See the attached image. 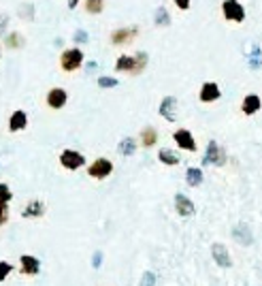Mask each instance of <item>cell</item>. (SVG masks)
Here are the masks:
<instances>
[{"instance_id":"cell-32","label":"cell","mask_w":262,"mask_h":286,"mask_svg":"<svg viewBox=\"0 0 262 286\" xmlns=\"http://www.w3.org/2000/svg\"><path fill=\"white\" fill-rule=\"evenodd\" d=\"M173 3L177 5L181 11H188V9H190V0H173Z\"/></svg>"},{"instance_id":"cell-5","label":"cell","mask_w":262,"mask_h":286,"mask_svg":"<svg viewBox=\"0 0 262 286\" xmlns=\"http://www.w3.org/2000/svg\"><path fill=\"white\" fill-rule=\"evenodd\" d=\"M222 13H224V20H228V22L241 24L245 20V9H243V5L239 3V0H224Z\"/></svg>"},{"instance_id":"cell-27","label":"cell","mask_w":262,"mask_h":286,"mask_svg":"<svg viewBox=\"0 0 262 286\" xmlns=\"http://www.w3.org/2000/svg\"><path fill=\"white\" fill-rule=\"evenodd\" d=\"M115 85H118V79L115 77H98V88L107 90V88H115Z\"/></svg>"},{"instance_id":"cell-24","label":"cell","mask_w":262,"mask_h":286,"mask_svg":"<svg viewBox=\"0 0 262 286\" xmlns=\"http://www.w3.org/2000/svg\"><path fill=\"white\" fill-rule=\"evenodd\" d=\"M24 45V37L20 34V32H11L9 37H7V47L9 49H20Z\"/></svg>"},{"instance_id":"cell-16","label":"cell","mask_w":262,"mask_h":286,"mask_svg":"<svg viewBox=\"0 0 262 286\" xmlns=\"http://www.w3.org/2000/svg\"><path fill=\"white\" fill-rule=\"evenodd\" d=\"M22 216L24 218H43L45 216V203H43L41 199H32V201L24 207Z\"/></svg>"},{"instance_id":"cell-2","label":"cell","mask_w":262,"mask_h":286,"mask_svg":"<svg viewBox=\"0 0 262 286\" xmlns=\"http://www.w3.org/2000/svg\"><path fill=\"white\" fill-rule=\"evenodd\" d=\"M83 64V51L79 47H70V49H64L62 56H60V68L64 73H75L79 70Z\"/></svg>"},{"instance_id":"cell-21","label":"cell","mask_w":262,"mask_h":286,"mask_svg":"<svg viewBox=\"0 0 262 286\" xmlns=\"http://www.w3.org/2000/svg\"><path fill=\"white\" fill-rule=\"evenodd\" d=\"M185 182H188V186H200L202 184V171L196 167H190L185 171Z\"/></svg>"},{"instance_id":"cell-20","label":"cell","mask_w":262,"mask_h":286,"mask_svg":"<svg viewBox=\"0 0 262 286\" xmlns=\"http://www.w3.org/2000/svg\"><path fill=\"white\" fill-rule=\"evenodd\" d=\"M118 150H120L122 156H133L137 152V141L133 137H126V139L120 141V148Z\"/></svg>"},{"instance_id":"cell-9","label":"cell","mask_w":262,"mask_h":286,"mask_svg":"<svg viewBox=\"0 0 262 286\" xmlns=\"http://www.w3.org/2000/svg\"><path fill=\"white\" fill-rule=\"evenodd\" d=\"M173 139H175V143H177L181 150H185V152H196V141H194L192 133L188 131V128H179V131H175L173 133Z\"/></svg>"},{"instance_id":"cell-11","label":"cell","mask_w":262,"mask_h":286,"mask_svg":"<svg viewBox=\"0 0 262 286\" xmlns=\"http://www.w3.org/2000/svg\"><path fill=\"white\" fill-rule=\"evenodd\" d=\"M160 116L169 122H175L177 120V98L175 96H166L162 98V103H160Z\"/></svg>"},{"instance_id":"cell-25","label":"cell","mask_w":262,"mask_h":286,"mask_svg":"<svg viewBox=\"0 0 262 286\" xmlns=\"http://www.w3.org/2000/svg\"><path fill=\"white\" fill-rule=\"evenodd\" d=\"M11 199H13V192H11V188H9V184L0 182V203H3V205H9Z\"/></svg>"},{"instance_id":"cell-7","label":"cell","mask_w":262,"mask_h":286,"mask_svg":"<svg viewBox=\"0 0 262 286\" xmlns=\"http://www.w3.org/2000/svg\"><path fill=\"white\" fill-rule=\"evenodd\" d=\"M45 103L49 109H62L68 103V92L64 88H51L45 96Z\"/></svg>"},{"instance_id":"cell-17","label":"cell","mask_w":262,"mask_h":286,"mask_svg":"<svg viewBox=\"0 0 262 286\" xmlns=\"http://www.w3.org/2000/svg\"><path fill=\"white\" fill-rule=\"evenodd\" d=\"M260 107H262V101H260L258 94H247L243 98V103H241V111L245 113V116H254Z\"/></svg>"},{"instance_id":"cell-35","label":"cell","mask_w":262,"mask_h":286,"mask_svg":"<svg viewBox=\"0 0 262 286\" xmlns=\"http://www.w3.org/2000/svg\"><path fill=\"white\" fill-rule=\"evenodd\" d=\"M79 5V0H68V9H77Z\"/></svg>"},{"instance_id":"cell-10","label":"cell","mask_w":262,"mask_h":286,"mask_svg":"<svg viewBox=\"0 0 262 286\" xmlns=\"http://www.w3.org/2000/svg\"><path fill=\"white\" fill-rule=\"evenodd\" d=\"M139 34L137 28H118V30H113L111 32V43L113 45H126V43H130L135 37Z\"/></svg>"},{"instance_id":"cell-30","label":"cell","mask_w":262,"mask_h":286,"mask_svg":"<svg viewBox=\"0 0 262 286\" xmlns=\"http://www.w3.org/2000/svg\"><path fill=\"white\" fill-rule=\"evenodd\" d=\"M262 64V60H260V49L258 47H254V53H252V60H250V66L252 68H258Z\"/></svg>"},{"instance_id":"cell-31","label":"cell","mask_w":262,"mask_h":286,"mask_svg":"<svg viewBox=\"0 0 262 286\" xmlns=\"http://www.w3.org/2000/svg\"><path fill=\"white\" fill-rule=\"evenodd\" d=\"M141 286H154V274H149V271H147V274L143 276V282H141Z\"/></svg>"},{"instance_id":"cell-8","label":"cell","mask_w":262,"mask_h":286,"mask_svg":"<svg viewBox=\"0 0 262 286\" xmlns=\"http://www.w3.org/2000/svg\"><path fill=\"white\" fill-rule=\"evenodd\" d=\"M41 271V261L32 254H22L20 256V274L22 276H36Z\"/></svg>"},{"instance_id":"cell-23","label":"cell","mask_w":262,"mask_h":286,"mask_svg":"<svg viewBox=\"0 0 262 286\" xmlns=\"http://www.w3.org/2000/svg\"><path fill=\"white\" fill-rule=\"evenodd\" d=\"M105 9V0H85V11L90 15H98Z\"/></svg>"},{"instance_id":"cell-12","label":"cell","mask_w":262,"mask_h":286,"mask_svg":"<svg viewBox=\"0 0 262 286\" xmlns=\"http://www.w3.org/2000/svg\"><path fill=\"white\" fill-rule=\"evenodd\" d=\"M175 209H177V213L181 218H190V216H194V211H196L194 203L185 194H175Z\"/></svg>"},{"instance_id":"cell-6","label":"cell","mask_w":262,"mask_h":286,"mask_svg":"<svg viewBox=\"0 0 262 286\" xmlns=\"http://www.w3.org/2000/svg\"><path fill=\"white\" fill-rule=\"evenodd\" d=\"M226 163V154L224 150L217 146V141H209L207 152H205V158H202V165H215V167H222Z\"/></svg>"},{"instance_id":"cell-4","label":"cell","mask_w":262,"mask_h":286,"mask_svg":"<svg viewBox=\"0 0 262 286\" xmlns=\"http://www.w3.org/2000/svg\"><path fill=\"white\" fill-rule=\"evenodd\" d=\"M60 165L66 171H77L81 167H85V156L77 150H62L60 154Z\"/></svg>"},{"instance_id":"cell-1","label":"cell","mask_w":262,"mask_h":286,"mask_svg":"<svg viewBox=\"0 0 262 286\" xmlns=\"http://www.w3.org/2000/svg\"><path fill=\"white\" fill-rule=\"evenodd\" d=\"M145 66H147V53L145 51H139L135 56L122 53L118 58V62H115V70H118V73H128V75L143 73Z\"/></svg>"},{"instance_id":"cell-3","label":"cell","mask_w":262,"mask_h":286,"mask_svg":"<svg viewBox=\"0 0 262 286\" xmlns=\"http://www.w3.org/2000/svg\"><path fill=\"white\" fill-rule=\"evenodd\" d=\"M111 173H113V163L109 158H105V156H100V158L87 165V175L94 180H107Z\"/></svg>"},{"instance_id":"cell-33","label":"cell","mask_w":262,"mask_h":286,"mask_svg":"<svg viewBox=\"0 0 262 286\" xmlns=\"http://www.w3.org/2000/svg\"><path fill=\"white\" fill-rule=\"evenodd\" d=\"M100 261H103V254H100V252H96V254H94V259H92V265L98 269V267H100Z\"/></svg>"},{"instance_id":"cell-14","label":"cell","mask_w":262,"mask_h":286,"mask_svg":"<svg viewBox=\"0 0 262 286\" xmlns=\"http://www.w3.org/2000/svg\"><path fill=\"white\" fill-rule=\"evenodd\" d=\"M26 126H28V113L22 111V109H15L11 113V118H9V131L11 133H20V131H24Z\"/></svg>"},{"instance_id":"cell-18","label":"cell","mask_w":262,"mask_h":286,"mask_svg":"<svg viewBox=\"0 0 262 286\" xmlns=\"http://www.w3.org/2000/svg\"><path fill=\"white\" fill-rule=\"evenodd\" d=\"M158 143V131L154 126H145L141 131V146L143 148H154Z\"/></svg>"},{"instance_id":"cell-19","label":"cell","mask_w":262,"mask_h":286,"mask_svg":"<svg viewBox=\"0 0 262 286\" xmlns=\"http://www.w3.org/2000/svg\"><path fill=\"white\" fill-rule=\"evenodd\" d=\"M158 160L162 163V165H166V167H175V165H179V163H181L179 154H175V152L169 150V148H162V150L158 152Z\"/></svg>"},{"instance_id":"cell-34","label":"cell","mask_w":262,"mask_h":286,"mask_svg":"<svg viewBox=\"0 0 262 286\" xmlns=\"http://www.w3.org/2000/svg\"><path fill=\"white\" fill-rule=\"evenodd\" d=\"M75 39H79V43H85V39H87V34H85L83 30H79V32L75 34Z\"/></svg>"},{"instance_id":"cell-22","label":"cell","mask_w":262,"mask_h":286,"mask_svg":"<svg viewBox=\"0 0 262 286\" xmlns=\"http://www.w3.org/2000/svg\"><path fill=\"white\" fill-rule=\"evenodd\" d=\"M235 239L239 241V244H243V246H247V244H250V241H252V235H250V228H247V226H237L235 228Z\"/></svg>"},{"instance_id":"cell-29","label":"cell","mask_w":262,"mask_h":286,"mask_svg":"<svg viewBox=\"0 0 262 286\" xmlns=\"http://www.w3.org/2000/svg\"><path fill=\"white\" fill-rule=\"evenodd\" d=\"M9 216H11L9 205H3V203H0V228H3V226L9 222Z\"/></svg>"},{"instance_id":"cell-28","label":"cell","mask_w":262,"mask_h":286,"mask_svg":"<svg viewBox=\"0 0 262 286\" xmlns=\"http://www.w3.org/2000/svg\"><path fill=\"white\" fill-rule=\"evenodd\" d=\"M11 271H13V265L9 261H0V282H5Z\"/></svg>"},{"instance_id":"cell-13","label":"cell","mask_w":262,"mask_h":286,"mask_svg":"<svg viewBox=\"0 0 262 286\" xmlns=\"http://www.w3.org/2000/svg\"><path fill=\"white\" fill-rule=\"evenodd\" d=\"M220 96H222L220 85H217L215 81H207V83H202L200 94H198V98H200L202 103H213V101H217Z\"/></svg>"},{"instance_id":"cell-26","label":"cell","mask_w":262,"mask_h":286,"mask_svg":"<svg viewBox=\"0 0 262 286\" xmlns=\"http://www.w3.org/2000/svg\"><path fill=\"white\" fill-rule=\"evenodd\" d=\"M156 24L158 26H169L171 24V17H169V13H166L164 7H158V11H156Z\"/></svg>"},{"instance_id":"cell-15","label":"cell","mask_w":262,"mask_h":286,"mask_svg":"<svg viewBox=\"0 0 262 286\" xmlns=\"http://www.w3.org/2000/svg\"><path fill=\"white\" fill-rule=\"evenodd\" d=\"M211 254H213V261H215L217 265H220V267L228 269V267L232 265V259H230V254H228L226 246H222V244H213V246H211Z\"/></svg>"}]
</instances>
